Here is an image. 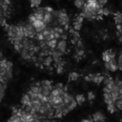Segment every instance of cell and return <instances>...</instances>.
Instances as JSON below:
<instances>
[{
	"mask_svg": "<svg viewBox=\"0 0 122 122\" xmlns=\"http://www.w3.org/2000/svg\"><path fill=\"white\" fill-rule=\"evenodd\" d=\"M118 39H119V41H121V42H122V35L118 36Z\"/></svg>",
	"mask_w": 122,
	"mask_h": 122,
	"instance_id": "28",
	"label": "cell"
},
{
	"mask_svg": "<svg viewBox=\"0 0 122 122\" xmlns=\"http://www.w3.org/2000/svg\"><path fill=\"white\" fill-rule=\"evenodd\" d=\"M74 99H75L76 104H77V105H79V106L83 105V104H84V102H85V100H86V98H85L84 94H81V93L76 94V96L74 97Z\"/></svg>",
	"mask_w": 122,
	"mask_h": 122,
	"instance_id": "9",
	"label": "cell"
},
{
	"mask_svg": "<svg viewBox=\"0 0 122 122\" xmlns=\"http://www.w3.org/2000/svg\"><path fill=\"white\" fill-rule=\"evenodd\" d=\"M57 42H58V40H57V39H55V38H53V39H51V40L46 41V44H47V46L51 49V51H54V50L56 49Z\"/></svg>",
	"mask_w": 122,
	"mask_h": 122,
	"instance_id": "5",
	"label": "cell"
},
{
	"mask_svg": "<svg viewBox=\"0 0 122 122\" xmlns=\"http://www.w3.org/2000/svg\"><path fill=\"white\" fill-rule=\"evenodd\" d=\"M81 26H82V24L77 23V22H74V23H73V30H76V31H79L80 29H81Z\"/></svg>",
	"mask_w": 122,
	"mask_h": 122,
	"instance_id": "20",
	"label": "cell"
},
{
	"mask_svg": "<svg viewBox=\"0 0 122 122\" xmlns=\"http://www.w3.org/2000/svg\"><path fill=\"white\" fill-rule=\"evenodd\" d=\"M21 121V118L19 115L17 114H11V116L6 121V122H20Z\"/></svg>",
	"mask_w": 122,
	"mask_h": 122,
	"instance_id": "12",
	"label": "cell"
},
{
	"mask_svg": "<svg viewBox=\"0 0 122 122\" xmlns=\"http://www.w3.org/2000/svg\"><path fill=\"white\" fill-rule=\"evenodd\" d=\"M75 45H76L80 50H82V49H83V42H82V40H81V39H79V40L76 42V44H75Z\"/></svg>",
	"mask_w": 122,
	"mask_h": 122,
	"instance_id": "24",
	"label": "cell"
},
{
	"mask_svg": "<svg viewBox=\"0 0 122 122\" xmlns=\"http://www.w3.org/2000/svg\"><path fill=\"white\" fill-rule=\"evenodd\" d=\"M107 109H108V111H109L111 113H114V112H116L118 111L117 108L115 107L114 103H112V104H110V105H107Z\"/></svg>",
	"mask_w": 122,
	"mask_h": 122,
	"instance_id": "14",
	"label": "cell"
},
{
	"mask_svg": "<svg viewBox=\"0 0 122 122\" xmlns=\"http://www.w3.org/2000/svg\"><path fill=\"white\" fill-rule=\"evenodd\" d=\"M111 13L110 8H103V15H109Z\"/></svg>",
	"mask_w": 122,
	"mask_h": 122,
	"instance_id": "23",
	"label": "cell"
},
{
	"mask_svg": "<svg viewBox=\"0 0 122 122\" xmlns=\"http://www.w3.org/2000/svg\"><path fill=\"white\" fill-rule=\"evenodd\" d=\"M33 16H34V18H35V20H39V21H43V17H44V14H42V13H38V12H35V11H33Z\"/></svg>",
	"mask_w": 122,
	"mask_h": 122,
	"instance_id": "17",
	"label": "cell"
},
{
	"mask_svg": "<svg viewBox=\"0 0 122 122\" xmlns=\"http://www.w3.org/2000/svg\"><path fill=\"white\" fill-rule=\"evenodd\" d=\"M91 118H92V122H104L106 120L105 114L102 112H94L93 114H92Z\"/></svg>",
	"mask_w": 122,
	"mask_h": 122,
	"instance_id": "1",
	"label": "cell"
},
{
	"mask_svg": "<svg viewBox=\"0 0 122 122\" xmlns=\"http://www.w3.org/2000/svg\"><path fill=\"white\" fill-rule=\"evenodd\" d=\"M95 98V94H94V92H88V99L89 100H93Z\"/></svg>",
	"mask_w": 122,
	"mask_h": 122,
	"instance_id": "21",
	"label": "cell"
},
{
	"mask_svg": "<svg viewBox=\"0 0 122 122\" xmlns=\"http://www.w3.org/2000/svg\"><path fill=\"white\" fill-rule=\"evenodd\" d=\"M34 39H35L36 41H38V43H39V42H42V41H45L42 32H37V33L35 34V36H34Z\"/></svg>",
	"mask_w": 122,
	"mask_h": 122,
	"instance_id": "16",
	"label": "cell"
},
{
	"mask_svg": "<svg viewBox=\"0 0 122 122\" xmlns=\"http://www.w3.org/2000/svg\"><path fill=\"white\" fill-rule=\"evenodd\" d=\"M117 67H118V69H119V70H121V71H122V52H121V54L118 56V60H117Z\"/></svg>",
	"mask_w": 122,
	"mask_h": 122,
	"instance_id": "19",
	"label": "cell"
},
{
	"mask_svg": "<svg viewBox=\"0 0 122 122\" xmlns=\"http://www.w3.org/2000/svg\"><path fill=\"white\" fill-rule=\"evenodd\" d=\"M20 103H21V105H23V106H30V96H29V94H28L27 92L21 97Z\"/></svg>",
	"mask_w": 122,
	"mask_h": 122,
	"instance_id": "4",
	"label": "cell"
},
{
	"mask_svg": "<svg viewBox=\"0 0 122 122\" xmlns=\"http://www.w3.org/2000/svg\"><path fill=\"white\" fill-rule=\"evenodd\" d=\"M31 25L34 28V30H36V32H41L46 28V24L43 21H39V20H35L34 22L31 23Z\"/></svg>",
	"mask_w": 122,
	"mask_h": 122,
	"instance_id": "3",
	"label": "cell"
},
{
	"mask_svg": "<svg viewBox=\"0 0 122 122\" xmlns=\"http://www.w3.org/2000/svg\"><path fill=\"white\" fill-rule=\"evenodd\" d=\"M53 63V58L51 56V55H47L44 57V60H43V66H46L48 68L51 67V65Z\"/></svg>",
	"mask_w": 122,
	"mask_h": 122,
	"instance_id": "7",
	"label": "cell"
},
{
	"mask_svg": "<svg viewBox=\"0 0 122 122\" xmlns=\"http://www.w3.org/2000/svg\"><path fill=\"white\" fill-rule=\"evenodd\" d=\"M118 70V67H117V61L115 59H112L110 62H109V71H115Z\"/></svg>",
	"mask_w": 122,
	"mask_h": 122,
	"instance_id": "6",
	"label": "cell"
},
{
	"mask_svg": "<svg viewBox=\"0 0 122 122\" xmlns=\"http://www.w3.org/2000/svg\"><path fill=\"white\" fill-rule=\"evenodd\" d=\"M104 77L105 76H103L102 74H100V73H96V74H93V76H92V82H94L95 84H100L101 82H103V80H104Z\"/></svg>",
	"mask_w": 122,
	"mask_h": 122,
	"instance_id": "8",
	"label": "cell"
},
{
	"mask_svg": "<svg viewBox=\"0 0 122 122\" xmlns=\"http://www.w3.org/2000/svg\"><path fill=\"white\" fill-rule=\"evenodd\" d=\"M85 3H86V0H74V6L79 10H82L84 8Z\"/></svg>",
	"mask_w": 122,
	"mask_h": 122,
	"instance_id": "11",
	"label": "cell"
},
{
	"mask_svg": "<svg viewBox=\"0 0 122 122\" xmlns=\"http://www.w3.org/2000/svg\"><path fill=\"white\" fill-rule=\"evenodd\" d=\"M92 76H93V74H88V75H86V76L84 77V79H85L86 81H92Z\"/></svg>",
	"mask_w": 122,
	"mask_h": 122,
	"instance_id": "25",
	"label": "cell"
},
{
	"mask_svg": "<svg viewBox=\"0 0 122 122\" xmlns=\"http://www.w3.org/2000/svg\"><path fill=\"white\" fill-rule=\"evenodd\" d=\"M55 50H56L57 51L61 52L62 54H64V53L66 52V51H67V42H66V40H63V39L58 40Z\"/></svg>",
	"mask_w": 122,
	"mask_h": 122,
	"instance_id": "2",
	"label": "cell"
},
{
	"mask_svg": "<svg viewBox=\"0 0 122 122\" xmlns=\"http://www.w3.org/2000/svg\"><path fill=\"white\" fill-rule=\"evenodd\" d=\"M81 122H92V118L90 117V118H87V119H83V120H81Z\"/></svg>",
	"mask_w": 122,
	"mask_h": 122,
	"instance_id": "26",
	"label": "cell"
},
{
	"mask_svg": "<svg viewBox=\"0 0 122 122\" xmlns=\"http://www.w3.org/2000/svg\"><path fill=\"white\" fill-rule=\"evenodd\" d=\"M104 101L107 105H110L112 103H113V100H112V97L111 95V92H104Z\"/></svg>",
	"mask_w": 122,
	"mask_h": 122,
	"instance_id": "10",
	"label": "cell"
},
{
	"mask_svg": "<svg viewBox=\"0 0 122 122\" xmlns=\"http://www.w3.org/2000/svg\"><path fill=\"white\" fill-rule=\"evenodd\" d=\"M63 71H64L63 66H62V65H58V66L56 67V72H57V73H62Z\"/></svg>",
	"mask_w": 122,
	"mask_h": 122,
	"instance_id": "22",
	"label": "cell"
},
{
	"mask_svg": "<svg viewBox=\"0 0 122 122\" xmlns=\"http://www.w3.org/2000/svg\"><path fill=\"white\" fill-rule=\"evenodd\" d=\"M4 58V56H3V53L2 52H0V60H2Z\"/></svg>",
	"mask_w": 122,
	"mask_h": 122,
	"instance_id": "27",
	"label": "cell"
},
{
	"mask_svg": "<svg viewBox=\"0 0 122 122\" xmlns=\"http://www.w3.org/2000/svg\"><path fill=\"white\" fill-rule=\"evenodd\" d=\"M78 77H79V74L77 72L72 71V72L69 73V80L70 81H75L76 79H78Z\"/></svg>",
	"mask_w": 122,
	"mask_h": 122,
	"instance_id": "15",
	"label": "cell"
},
{
	"mask_svg": "<svg viewBox=\"0 0 122 122\" xmlns=\"http://www.w3.org/2000/svg\"><path fill=\"white\" fill-rule=\"evenodd\" d=\"M102 59H103V61H104L105 63L111 61V57H110V53H109V50H108V51H105L102 53Z\"/></svg>",
	"mask_w": 122,
	"mask_h": 122,
	"instance_id": "13",
	"label": "cell"
},
{
	"mask_svg": "<svg viewBox=\"0 0 122 122\" xmlns=\"http://www.w3.org/2000/svg\"><path fill=\"white\" fill-rule=\"evenodd\" d=\"M30 6L32 8H38L41 3V0H30Z\"/></svg>",
	"mask_w": 122,
	"mask_h": 122,
	"instance_id": "18",
	"label": "cell"
}]
</instances>
